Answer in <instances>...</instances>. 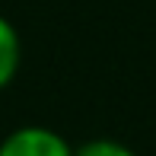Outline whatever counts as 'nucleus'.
I'll return each instance as SVG.
<instances>
[{
  "label": "nucleus",
  "instance_id": "obj_3",
  "mask_svg": "<svg viewBox=\"0 0 156 156\" xmlns=\"http://www.w3.org/2000/svg\"><path fill=\"white\" fill-rule=\"evenodd\" d=\"M73 156H137L127 144L121 140H112V137H93L86 140L83 147H76Z\"/></svg>",
  "mask_w": 156,
  "mask_h": 156
},
{
  "label": "nucleus",
  "instance_id": "obj_2",
  "mask_svg": "<svg viewBox=\"0 0 156 156\" xmlns=\"http://www.w3.org/2000/svg\"><path fill=\"white\" fill-rule=\"evenodd\" d=\"M19 58H23L19 35H16L10 19L0 16V89H6L13 83V76H16V70H19Z\"/></svg>",
  "mask_w": 156,
  "mask_h": 156
},
{
  "label": "nucleus",
  "instance_id": "obj_1",
  "mask_svg": "<svg viewBox=\"0 0 156 156\" xmlns=\"http://www.w3.org/2000/svg\"><path fill=\"white\" fill-rule=\"evenodd\" d=\"M0 156H73V147L51 127L26 124L6 134V140L0 144Z\"/></svg>",
  "mask_w": 156,
  "mask_h": 156
}]
</instances>
